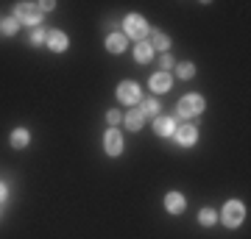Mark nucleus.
<instances>
[{
	"label": "nucleus",
	"instance_id": "nucleus-1",
	"mask_svg": "<svg viewBox=\"0 0 251 239\" xmlns=\"http://www.w3.org/2000/svg\"><path fill=\"white\" fill-rule=\"evenodd\" d=\"M204 98H201V95H196V92H193V95H184V98L179 100V109H176V117H179V120H187V117H196V114H201V111H204Z\"/></svg>",
	"mask_w": 251,
	"mask_h": 239
},
{
	"label": "nucleus",
	"instance_id": "nucleus-2",
	"mask_svg": "<svg viewBox=\"0 0 251 239\" xmlns=\"http://www.w3.org/2000/svg\"><path fill=\"white\" fill-rule=\"evenodd\" d=\"M123 31H126V39H137V42H145V36H148V25H145V20L140 14H128L123 20Z\"/></svg>",
	"mask_w": 251,
	"mask_h": 239
},
{
	"label": "nucleus",
	"instance_id": "nucleus-3",
	"mask_svg": "<svg viewBox=\"0 0 251 239\" xmlns=\"http://www.w3.org/2000/svg\"><path fill=\"white\" fill-rule=\"evenodd\" d=\"M221 220H224V225H229V228H237V225L246 220V206H243L240 200H229V203L224 206V212H221Z\"/></svg>",
	"mask_w": 251,
	"mask_h": 239
},
{
	"label": "nucleus",
	"instance_id": "nucleus-4",
	"mask_svg": "<svg viewBox=\"0 0 251 239\" xmlns=\"http://www.w3.org/2000/svg\"><path fill=\"white\" fill-rule=\"evenodd\" d=\"M14 14H17V22H23V25H39V9H36V3H17V9H14Z\"/></svg>",
	"mask_w": 251,
	"mask_h": 239
},
{
	"label": "nucleus",
	"instance_id": "nucleus-5",
	"mask_svg": "<svg viewBox=\"0 0 251 239\" xmlns=\"http://www.w3.org/2000/svg\"><path fill=\"white\" fill-rule=\"evenodd\" d=\"M117 100L126 103V106H134L137 100H140V87L131 84V81H123V84L117 87Z\"/></svg>",
	"mask_w": 251,
	"mask_h": 239
},
{
	"label": "nucleus",
	"instance_id": "nucleus-6",
	"mask_svg": "<svg viewBox=\"0 0 251 239\" xmlns=\"http://www.w3.org/2000/svg\"><path fill=\"white\" fill-rule=\"evenodd\" d=\"M103 145H106V153L109 156H120L123 153V136L117 128H109L106 136H103Z\"/></svg>",
	"mask_w": 251,
	"mask_h": 239
},
{
	"label": "nucleus",
	"instance_id": "nucleus-7",
	"mask_svg": "<svg viewBox=\"0 0 251 239\" xmlns=\"http://www.w3.org/2000/svg\"><path fill=\"white\" fill-rule=\"evenodd\" d=\"M48 47L50 50H56V53H62V50H67V34L64 31H48Z\"/></svg>",
	"mask_w": 251,
	"mask_h": 239
},
{
	"label": "nucleus",
	"instance_id": "nucleus-8",
	"mask_svg": "<svg viewBox=\"0 0 251 239\" xmlns=\"http://www.w3.org/2000/svg\"><path fill=\"white\" fill-rule=\"evenodd\" d=\"M196 139H198L196 125H181L179 131H176V142H179V145H184V148H190V145H196Z\"/></svg>",
	"mask_w": 251,
	"mask_h": 239
},
{
	"label": "nucleus",
	"instance_id": "nucleus-9",
	"mask_svg": "<svg viewBox=\"0 0 251 239\" xmlns=\"http://www.w3.org/2000/svg\"><path fill=\"white\" fill-rule=\"evenodd\" d=\"M184 206H187L184 203V195H179V192H168V195H165V209L171 214H181Z\"/></svg>",
	"mask_w": 251,
	"mask_h": 239
},
{
	"label": "nucleus",
	"instance_id": "nucleus-10",
	"mask_svg": "<svg viewBox=\"0 0 251 239\" xmlns=\"http://www.w3.org/2000/svg\"><path fill=\"white\" fill-rule=\"evenodd\" d=\"M153 131L159 136H171V133H176V120L173 117H156L153 120Z\"/></svg>",
	"mask_w": 251,
	"mask_h": 239
},
{
	"label": "nucleus",
	"instance_id": "nucleus-11",
	"mask_svg": "<svg viewBox=\"0 0 251 239\" xmlns=\"http://www.w3.org/2000/svg\"><path fill=\"white\" fill-rule=\"evenodd\" d=\"M171 87H173L171 72H153L151 75V89L153 92H168Z\"/></svg>",
	"mask_w": 251,
	"mask_h": 239
},
{
	"label": "nucleus",
	"instance_id": "nucleus-12",
	"mask_svg": "<svg viewBox=\"0 0 251 239\" xmlns=\"http://www.w3.org/2000/svg\"><path fill=\"white\" fill-rule=\"evenodd\" d=\"M123 123L131 128V131H140L143 128V123H145V114H143V109H131L128 114L123 117Z\"/></svg>",
	"mask_w": 251,
	"mask_h": 239
},
{
	"label": "nucleus",
	"instance_id": "nucleus-13",
	"mask_svg": "<svg viewBox=\"0 0 251 239\" xmlns=\"http://www.w3.org/2000/svg\"><path fill=\"white\" fill-rule=\"evenodd\" d=\"M106 50L109 53H123L126 50V36L123 34H109L106 36Z\"/></svg>",
	"mask_w": 251,
	"mask_h": 239
},
{
	"label": "nucleus",
	"instance_id": "nucleus-14",
	"mask_svg": "<svg viewBox=\"0 0 251 239\" xmlns=\"http://www.w3.org/2000/svg\"><path fill=\"white\" fill-rule=\"evenodd\" d=\"M134 59H137L140 64L151 62V59H153V47H151L148 42H137V44H134Z\"/></svg>",
	"mask_w": 251,
	"mask_h": 239
},
{
	"label": "nucleus",
	"instance_id": "nucleus-15",
	"mask_svg": "<svg viewBox=\"0 0 251 239\" xmlns=\"http://www.w3.org/2000/svg\"><path fill=\"white\" fill-rule=\"evenodd\" d=\"M148 44H151L153 50H168V47H171V39L162 34V31H153V34H151V42H148Z\"/></svg>",
	"mask_w": 251,
	"mask_h": 239
},
{
	"label": "nucleus",
	"instance_id": "nucleus-16",
	"mask_svg": "<svg viewBox=\"0 0 251 239\" xmlns=\"http://www.w3.org/2000/svg\"><path fill=\"white\" fill-rule=\"evenodd\" d=\"M28 142H31V136H28L25 128H17V131L11 133V148H17V151H23Z\"/></svg>",
	"mask_w": 251,
	"mask_h": 239
},
{
	"label": "nucleus",
	"instance_id": "nucleus-17",
	"mask_svg": "<svg viewBox=\"0 0 251 239\" xmlns=\"http://www.w3.org/2000/svg\"><path fill=\"white\" fill-rule=\"evenodd\" d=\"M0 28H3V34H6V36H14L20 31V22H17V17H9V20H3V22H0Z\"/></svg>",
	"mask_w": 251,
	"mask_h": 239
},
{
	"label": "nucleus",
	"instance_id": "nucleus-18",
	"mask_svg": "<svg viewBox=\"0 0 251 239\" xmlns=\"http://www.w3.org/2000/svg\"><path fill=\"white\" fill-rule=\"evenodd\" d=\"M176 72H179V78H193V75H196V67H193V64L190 62H181V64H176Z\"/></svg>",
	"mask_w": 251,
	"mask_h": 239
},
{
	"label": "nucleus",
	"instance_id": "nucleus-19",
	"mask_svg": "<svg viewBox=\"0 0 251 239\" xmlns=\"http://www.w3.org/2000/svg\"><path fill=\"white\" fill-rule=\"evenodd\" d=\"M143 114L145 117H148V114L159 117V100H145V103H143Z\"/></svg>",
	"mask_w": 251,
	"mask_h": 239
},
{
	"label": "nucleus",
	"instance_id": "nucleus-20",
	"mask_svg": "<svg viewBox=\"0 0 251 239\" xmlns=\"http://www.w3.org/2000/svg\"><path fill=\"white\" fill-rule=\"evenodd\" d=\"M198 220H201V225H212V222L218 220V214L212 212V209H204V212L198 214Z\"/></svg>",
	"mask_w": 251,
	"mask_h": 239
},
{
	"label": "nucleus",
	"instance_id": "nucleus-21",
	"mask_svg": "<svg viewBox=\"0 0 251 239\" xmlns=\"http://www.w3.org/2000/svg\"><path fill=\"white\" fill-rule=\"evenodd\" d=\"M45 39H48V34H45V28H42V25H36L34 31H31V42H34V44H42Z\"/></svg>",
	"mask_w": 251,
	"mask_h": 239
},
{
	"label": "nucleus",
	"instance_id": "nucleus-22",
	"mask_svg": "<svg viewBox=\"0 0 251 239\" xmlns=\"http://www.w3.org/2000/svg\"><path fill=\"white\" fill-rule=\"evenodd\" d=\"M159 67H162L159 72H168V70H173V67H176V59H173V56H162V59H159Z\"/></svg>",
	"mask_w": 251,
	"mask_h": 239
},
{
	"label": "nucleus",
	"instance_id": "nucleus-23",
	"mask_svg": "<svg viewBox=\"0 0 251 239\" xmlns=\"http://www.w3.org/2000/svg\"><path fill=\"white\" fill-rule=\"evenodd\" d=\"M36 9H39V14H48V11L56 9V3L53 0H42V3H36Z\"/></svg>",
	"mask_w": 251,
	"mask_h": 239
},
{
	"label": "nucleus",
	"instance_id": "nucleus-24",
	"mask_svg": "<svg viewBox=\"0 0 251 239\" xmlns=\"http://www.w3.org/2000/svg\"><path fill=\"white\" fill-rule=\"evenodd\" d=\"M120 120H123V114H120V111H115V109H112V111H109V114H106V123L112 125V128H115V125L120 123Z\"/></svg>",
	"mask_w": 251,
	"mask_h": 239
},
{
	"label": "nucleus",
	"instance_id": "nucleus-25",
	"mask_svg": "<svg viewBox=\"0 0 251 239\" xmlns=\"http://www.w3.org/2000/svg\"><path fill=\"white\" fill-rule=\"evenodd\" d=\"M6 195H9V189H6V184H0V203L6 200Z\"/></svg>",
	"mask_w": 251,
	"mask_h": 239
}]
</instances>
